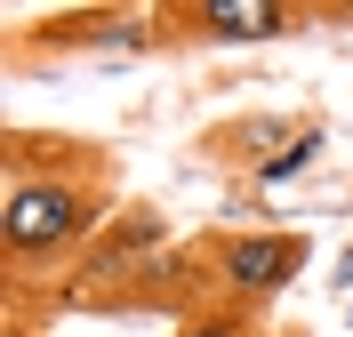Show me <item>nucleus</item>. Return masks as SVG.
<instances>
[{
	"label": "nucleus",
	"instance_id": "f257e3e1",
	"mask_svg": "<svg viewBox=\"0 0 353 337\" xmlns=\"http://www.w3.org/2000/svg\"><path fill=\"white\" fill-rule=\"evenodd\" d=\"M0 265L8 289H32L41 273L72 265L105 241L112 225V185H105V153L72 145V136H32L8 129L0 136Z\"/></svg>",
	"mask_w": 353,
	"mask_h": 337
},
{
	"label": "nucleus",
	"instance_id": "7ed1b4c3",
	"mask_svg": "<svg viewBox=\"0 0 353 337\" xmlns=\"http://www.w3.org/2000/svg\"><path fill=\"white\" fill-rule=\"evenodd\" d=\"M169 24V48H265L289 41V32H313V8H289V0H176L161 8Z\"/></svg>",
	"mask_w": 353,
	"mask_h": 337
},
{
	"label": "nucleus",
	"instance_id": "0eeeda50",
	"mask_svg": "<svg viewBox=\"0 0 353 337\" xmlns=\"http://www.w3.org/2000/svg\"><path fill=\"white\" fill-rule=\"evenodd\" d=\"M345 321H353V305H345Z\"/></svg>",
	"mask_w": 353,
	"mask_h": 337
},
{
	"label": "nucleus",
	"instance_id": "423d86ee",
	"mask_svg": "<svg viewBox=\"0 0 353 337\" xmlns=\"http://www.w3.org/2000/svg\"><path fill=\"white\" fill-rule=\"evenodd\" d=\"M169 337H273L265 314H241V305H193V314H176Z\"/></svg>",
	"mask_w": 353,
	"mask_h": 337
},
{
	"label": "nucleus",
	"instance_id": "20e7f679",
	"mask_svg": "<svg viewBox=\"0 0 353 337\" xmlns=\"http://www.w3.org/2000/svg\"><path fill=\"white\" fill-rule=\"evenodd\" d=\"M41 48H57V57H81V48H97V57H137V48H169V24H161V8H65V17H41L32 32H17L8 41V57L17 65H32Z\"/></svg>",
	"mask_w": 353,
	"mask_h": 337
},
{
	"label": "nucleus",
	"instance_id": "f03ea898",
	"mask_svg": "<svg viewBox=\"0 0 353 337\" xmlns=\"http://www.w3.org/2000/svg\"><path fill=\"white\" fill-rule=\"evenodd\" d=\"M313 265V241L289 225H233L201 241V273H209V305H241L265 314L281 289H297V273Z\"/></svg>",
	"mask_w": 353,
	"mask_h": 337
},
{
	"label": "nucleus",
	"instance_id": "39448f33",
	"mask_svg": "<svg viewBox=\"0 0 353 337\" xmlns=\"http://www.w3.org/2000/svg\"><path fill=\"white\" fill-rule=\"evenodd\" d=\"M313 129H321V112H241V121H225V129L201 136V153L225 161V169H241L249 185H265Z\"/></svg>",
	"mask_w": 353,
	"mask_h": 337
}]
</instances>
